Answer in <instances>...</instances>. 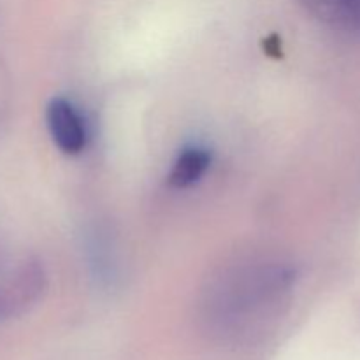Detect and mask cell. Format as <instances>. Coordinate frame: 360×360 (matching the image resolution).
<instances>
[{
  "label": "cell",
  "instance_id": "cell-2",
  "mask_svg": "<svg viewBox=\"0 0 360 360\" xmlns=\"http://www.w3.org/2000/svg\"><path fill=\"white\" fill-rule=\"evenodd\" d=\"M49 136L62 153L79 155L86 148V127L77 109L65 98H53L46 108Z\"/></svg>",
  "mask_w": 360,
  "mask_h": 360
},
{
  "label": "cell",
  "instance_id": "cell-1",
  "mask_svg": "<svg viewBox=\"0 0 360 360\" xmlns=\"http://www.w3.org/2000/svg\"><path fill=\"white\" fill-rule=\"evenodd\" d=\"M295 280V267L280 259L234 260L214 271L204 283L200 294L204 322L220 333H248L280 311Z\"/></svg>",
  "mask_w": 360,
  "mask_h": 360
},
{
  "label": "cell",
  "instance_id": "cell-4",
  "mask_svg": "<svg viewBox=\"0 0 360 360\" xmlns=\"http://www.w3.org/2000/svg\"><path fill=\"white\" fill-rule=\"evenodd\" d=\"M211 153L206 148L188 146L176 157L169 172V183L174 188H188L193 186L210 169Z\"/></svg>",
  "mask_w": 360,
  "mask_h": 360
},
{
  "label": "cell",
  "instance_id": "cell-3",
  "mask_svg": "<svg viewBox=\"0 0 360 360\" xmlns=\"http://www.w3.org/2000/svg\"><path fill=\"white\" fill-rule=\"evenodd\" d=\"M309 14L341 30H360V0H297Z\"/></svg>",
  "mask_w": 360,
  "mask_h": 360
}]
</instances>
